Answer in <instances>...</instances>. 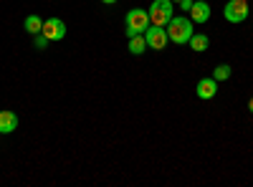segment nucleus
Wrapping results in <instances>:
<instances>
[{
  "mask_svg": "<svg viewBox=\"0 0 253 187\" xmlns=\"http://www.w3.org/2000/svg\"><path fill=\"white\" fill-rule=\"evenodd\" d=\"M101 3H107V5H112V3H117V0H101Z\"/></svg>",
  "mask_w": 253,
  "mask_h": 187,
  "instance_id": "nucleus-17",
  "label": "nucleus"
},
{
  "mask_svg": "<svg viewBox=\"0 0 253 187\" xmlns=\"http://www.w3.org/2000/svg\"><path fill=\"white\" fill-rule=\"evenodd\" d=\"M43 33L48 40H63L66 38V23H63L61 18H48V20H43Z\"/></svg>",
  "mask_w": 253,
  "mask_h": 187,
  "instance_id": "nucleus-6",
  "label": "nucleus"
},
{
  "mask_svg": "<svg viewBox=\"0 0 253 187\" xmlns=\"http://www.w3.org/2000/svg\"><path fill=\"white\" fill-rule=\"evenodd\" d=\"M248 112L253 114V99H248Z\"/></svg>",
  "mask_w": 253,
  "mask_h": 187,
  "instance_id": "nucleus-16",
  "label": "nucleus"
},
{
  "mask_svg": "<svg viewBox=\"0 0 253 187\" xmlns=\"http://www.w3.org/2000/svg\"><path fill=\"white\" fill-rule=\"evenodd\" d=\"M187 46L193 48V51H198V53H203V51L210 46V40H208V36H205V33H193V38L187 40Z\"/></svg>",
  "mask_w": 253,
  "mask_h": 187,
  "instance_id": "nucleus-10",
  "label": "nucleus"
},
{
  "mask_svg": "<svg viewBox=\"0 0 253 187\" xmlns=\"http://www.w3.org/2000/svg\"><path fill=\"white\" fill-rule=\"evenodd\" d=\"M230 74H233V69H230L228 64H220V66H215L213 78H215V81H228V78H230Z\"/></svg>",
  "mask_w": 253,
  "mask_h": 187,
  "instance_id": "nucleus-13",
  "label": "nucleus"
},
{
  "mask_svg": "<svg viewBox=\"0 0 253 187\" xmlns=\"http://www.w3.org/2000/svg\"><path fill=\"white\" fill-rule=\"evenodd\" d=\"M187 15H190V20H193V23H208L210 15H213V10H210V5L205 3V0H195Z\"/></svg>",
  "mask_w": 253,
  "mask_h": 187,
  "instance_id": "nucleus-8",
  "label": "nucleus"
},
{
  "mask_svg": "<svg viewBox=\"0 0 253 187\" xmlns=\"http://www.w3.org/2000/svg\"><path fill=\"white\" fill-rule=\"evenodd\" d=\"M172 3H180V0H172Z\"/></svg>",
  "mask_w": 253,
  "mask_h": 187,
  "instance_id": "nucleus-18",
  "label": "nucleus"
},
{
  "mask_svg": "<svg viewBox=\"0 0 253 187\" xmlns=\"http://www.w3.org/2000/svg\"><path fill=\"white\" fill-rule=\"evenodd\" d=\"M167 28V38L172 40V43H177V46H185L190 38H193V33H195V28H193V20H190L187 15H172V20L165 26Z\"/></svg>",
  "mask_w": 253,
  "mask_h": 187,
  "instance_id": "nucleus-1",
  "label": "nucleus"
},
{
  "mask_svg": "<svg viewBox=\"0 0 253 187\" xmlns=\"http://www.w3.org/2000/svg\"><path fill=\"white\" fill-rule=\"evenodd\" d=\"M150 26H152V23H150V15H147V10H142V8H132L129 13H126V20H124V33H126V38L142 36Z\"/></svg>",
  "mask_w": 253,
  "mask_h": 187,
  "instance_id": "nucleus-2",
  "label": "nucleus"
},
{
  "mask_svg": "<svg viewBox=\"0 0 253 187\" xmlns=\"http://www.w3.org/2000/svg\"><path fill=\"white\" fill-rule=\"evenodd\" d=\"M195 94H198V99H203V101H208V99H213L215 94H218V81L213 78V76H205V78H200L198 81V86H195Z\"/></svg>",
  "mask_w": 253,
  "mask_h": 187,
  "instance_id": "nucleus-7",
  "label": "nucleus"
},
{
  "mask_svg": "<svg viewBox=\"0 0 253 187\" xmlns=\"http://www.w3.org/2000/svg\"><path fill=\"white\" fill-rule=\"evenodd\" d=\"M147 51V38H144V33L142 36H132L129 38V53L132 56H142Z\"/></svg>",
  "mask_w": 253,
  "mask_h": 187,
  "instance_id": "nucleus-11",
  "label": "nucleus"
},
{
  "mask_svg": "<svg viewBox=\"0 0 253 187\" xmlns=\"http://www.w3.org/2000/svg\"><path fill=\"white\" fill-rule=\"evenodd\" d=\"M144 38H147V48H152V51H162L167 48V28H160V26H150L144 31Z\"/></svg>",
  "mask_w": 253,
  "mask_h": 187,
  "instance_id": "nucleus-5",
  "label": "nucleus"
},
{
  "mask_svg": "<svg viewBox=\"0 0 253 187\" xmlns=\"http://www.w3.org/2000/svg\"><path fill=\"white\" fill-rule=\"evenodd\" d=\"M172 10H175L172 0H155V3L150 5V10H147V15H150V23L152 26L165 28L172 20Z\"/></svg>",
  "mask_w": 253,
  "mask_h": 187,
  "instance_id": "nucleus-3",
  "label": "nucleus"
},
{
  "mask_svg": "<svg viewBox=\"0 0 253 187\" xmlns=\"http://www.w3.org/2000/svg\"><path fill=\"white\" fill-rule=\"evenodd\" d=\"M23 28H26V33L38 36L41 31H43V20H41L38 15H28V18H26V23H23Z\"/></svg>",
  "mask_w": 253,
  "mask_h": 187,
  "instance_id": "nucleus-12",
  "label": "nucleus"
},
{
  "mask_svg": "<svg viewBox=\"0 0 253 187\" xmlns=\"http://www.w3.org/2000/svg\"><path fill=\"white\" fill-rule=\"evenodd\" d=\"M18 129V114L10 112V109H3L0 112V132L3 134H13Z\"/></svg>",
  "mask_w": 253,
  "mask_h": 187,
  "instance_id": "nucleus-9",
  "label": "nucleus"
},
{
  "mask_svg": "<svg viewBox=\"0 0 253 187\" xmlns=\"http://www.w3.org/2000/svg\"><path fill=\"white\" fill-rule=\"evenodd\" d=\"M193 3H195V0H180L177 5H180V8L185 10V13H190V8H193Z\"/></svg>",
  "mask_w": 253,
  "mask_h": 187,
  "instance_id": "nucleus-15",
  "label": "nucleus"
},
{
  "mask_svg": "<svg viewBox=\"0 0 253 187\" xmlns=\"http://www.w3.org/2000/svg\"><path fill=\"white\" fill-rule=\"evenodd\" d=\"M223 15L228 23H243L248 18V0H228L223 8Z\"/></svg>",
  "mask_w": 253,
  "mask_h": 187,
  "instance_id": "nucleus-4",
  "label": "nucleus"
},
{
  "mask_svg": "<svg viewBox=\"0 0 253 187\" xmlns=\"http://www.w3.org/2000/svg\"><path fill=\"white\" fill-rule=\"evenodd\" d=\"M33 43H36V48H38V51H43V48L48 46V38H46L43 33H38V36H33Z\"/></svg>",
  "mask_w": 253,
  "mask_h": 187,
  "instance_id": "nucleus-14",
  "label": "nucleus"
}]
</instances>
